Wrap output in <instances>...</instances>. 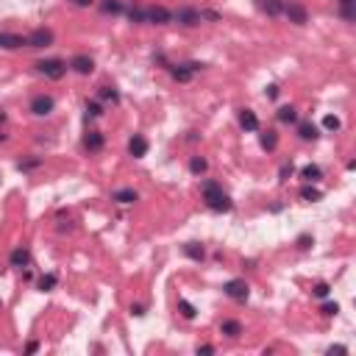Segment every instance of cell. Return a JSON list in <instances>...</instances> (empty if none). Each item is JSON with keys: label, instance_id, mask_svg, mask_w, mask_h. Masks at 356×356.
<instances>
[{"label": "cell", "instance_id": "83f0119b", "mask_svg": "<svg viewBox=\"0 0 356 356\" xmlns=\"http://www.w3.org/2000/svg\"><path fill=\"white\" fill-rule=\"evenodd\" d=\"M276 145H278V134H276V131L262 134V147H264V151H273Z\"/></svg>", "mask_w": 356, "mask_h": 356}, {"label": "cell", "instance_id": "60d3db41", "mask_svg": "<svg viewBox=\"0 0 356 356\" xmlns=\"http://www.w3.org/2000/svg\"><path fill=\"white\" fill-rule=\"evenodd\" d=\"M267 98H278V86H267Z\"/></svg>", "mask_w": 356, "mask_h": 356}, {"label": "cell", "instance_id": "5bb4252c", "mask_svg": "<svg viewBox=\"0 0 356 356\" xmlns=\"http://www.w3.org/2000/svg\"><path fill=\"white\" fill-rule=\"evenodd\" d=\"M22 45H28V39L20 37V34H0V47L3 50H17Z\"/></svg>", "mask_w": 356, "mask_h": 356}, {"label": "cell", "instance_id": "f35d334b", "mask_svg": "<svg viewBox=\"0 0 356 356\" xmlns=\"http://www.w3.org/2000/svg\"><path fill=\"white\" fill-rule=\"evenodd\" d=\"M73 6H78V9H86V6H92V0H70Z\"/></svg>", "mask_w": 356, "mask_h": 356}, {"label": "cell", "instance_id": "ffe728a7", "mask_svg": "<svg viewBox=\"0 0 356 356\" xmlns=\"http://www.w3.org/2000/svg\"><path fill=\"white\" fill-rule=\"evenodd\" d=\"M184 253H187L192 262H203V259H206L203 245H198V242H187V245H184Z\"/></svg>", "mask_w": 356, "mask_h": 356}, {"label": "cell", "instance_id": "277c9868", "mask_svg": "<svg viewBox=\"0 0 356 356\" xmlns=\"http://www.w3.org/2000/svg\"><path fill=\"white\" fill-rule=\"evenodd\" d=\"M223 292L228 295L231 301H240V304H245V301H248V292H251V287H248L242 278H234V281H225Z\"/></svg>", "mask_w": 356, "mask_h": 356}, {"label": "cell", "instance_id": "6da1fadb", "mask_svg": "<svg viewBox=\"0 0 356 356\" xmlns=\"http://www.w3.org/2000/svg\"><path fill=\"white\" fill-rule=\"evenodd\" d=\"M200 195H203L206 206H209L212 212H231L234 209V200L228 198V192H225L215 178H206V181L200 184Z\"/></svg>", "mask_w": 356, "mask_h": 356}, {"label": "cell", "instance_id": "d590c367", "mask_svg": "<svg viewBox=\"0 0 356 356\" xmlns=\"http://www.w3.org/2000/svg\"><path fill=\"white\" fill-rule=\"evenodd\" d=\"M39 164V159H31V162H20V170H34Z\"/></svg>", "mask_w": 356, "mask_h": 356}, {"label": "cell", "instance_id": "8fae6325", "mask_svg": "<svg viewBox=\"0 0 356 356\" xmlns=\"http://www.w3.org/2000/svg\"><path fill=\"white\" fill-rule=\"evenodd\" d=\"M128 153H131L134 159H145L147 156V139L142 134H134L131 139H128Z\"/></svg>", "mask_w": 356, "mask_h": 356}, {"label": "cell", "instance_id": "e0dca14e", "mask_svg": "<svg viewBox=\"0 0 356 356\" xmlns=\"http://www.w3.org/2000/svg\"><path fill=\"white\" fill-rule=\"evenodd\" d=\"M220 334H225L228 340H236L242 334V323L240 320H223L220 323Z\"/></svg>", "mask_w": 356, "mask_h": 356}, {"label": "cell", "instance_id": "9a60e30c", "mask_svg": "<svg viewBox=\"0 0 356 356\" xmlns=\"http://www.w3.org/2000/svg\"><path fill=\"white\" fill-rule=\"evenodd\" d=\"M111 200H117V203H123V206H128V203H136V200H139V192H136V189H114V192H111Z\"/></svg>", "mask_w": 356, "mask_h": 356}, {"label": "cell", "instance_id": "ab89813d", "mask_svg": "<svg viewBox=\"0 0 356 356\" xmlns=\"http://www.w3.org/2000/svg\"><path fill=\"white\" fill-rule=\"evenodd\" d=\"M39 351V342H28L25 345V353H37Z\"/></svg>", "mask_w": 356, "mask_h": 356}, {"label": "cell", "instance_id": "836d02e7", "mask_svg": "<svg viewBox=\"0 0 356 356\" xmlns=\"http://www.w3.org/2000/svg\"><path fill=\"white\" fill-rule=\"evenodd\" d=\"M323 126L329 128V131H337V128H340V120H337V117H331V114H329V117H325V120H323Z\"/></svg>", "mask_w": 356, "mask_h": 356}, {"label": "cell", "instance_id": "e575fe53", "mask_svg": "<svg viewBox=\"0 0 356 356\" xmlns=\"http://www.w3.org/2000/svg\"><path fill=\"white\" fill-rule=\"evenodd\" d=\"M337 312H340V306H337V304H323V314H329V317H331V314H337Z\"/></svg>", "mask_w": 356, "mask_h": 356}, {"label": "cell", "instance_id": "30bf717a", "mask_svg": "<svg viewBox=\"0 0 356 356\" xmlns=\"http://www.w3.org/2000/svg\"><path fill=\"white\" fill-rule=\"evenodd\" d=\"M70 70H75L78 75H89V73L95 70L92 56H86V53H78V56H73V58H70Z\"/></svg>", "mask_w": 356, "mask_h": 356}, {"label": "cell", "instance_id": "1f68e13d", "mask_svg": "<svg viewBox=\"0 0 356 356\" xmlns=\"http://www.w3.org/2000/svg\"><path fill=\"white\" fill-rule=\"evenodd\" d=\"M178 309H181V314H184L187 320H192V317H195V306L189 304V301H178Z\"/></svg>", "mask_w": 356, "mask_h": 356}, {"label": "cell", "instance_id": "7a4b0ae2", "mask_svg": "<svg viewBox=\"0 0 356 356\" xmlns=\"http://www.w3.org/2000/svg\"><path fill=\"white\" fill-rule=\"evenodd\" d=\"M67 70H70V64L62 62V58H45V62H37V73H42L45 78H53V81L64 78Z\"/></svg>", "mask_w": 356, "mask_h": 356}, {"label": "cell", "instance_id": "4316f807", "mask_svg": "<svg viewBox=\"0 0 356 356\" xmlns=\"http://www.w3.org/2000/svg\"><path fill=\"white\" fill-rule=\"evenodd\" d=\"M353 3L356 0H340V14L345 22H353Z\"/></svg>", "mask_w": 356, "mask_h": 356}, {"label": "cell", "instance_id": "2e32d148", "mask_svg": "<svg viewBox=\"0 0 356 356\" xmlns=\"http://www.w3.org/2000/svg\"><path fill=\"white\" fill-rule=\"evenodd\" d=\"M240 126L245 128V131H259V117L253 114L251 109H242L240 111Z\"/></svg>", "mask_w": 356, "mask_h": 356}, {"label": "cell", "instance_id": "f6af8a7d", "mask_svg": "<svg viewBox=\"0 0 356 356\" xmlns=\"http://www.w3.org/2000/svg\"><path fill=\"white\" fill-rule=\"evenodd\" d=\"M0 309H3V304H0Z\"/></svg>", "mask_w": 356, "mask_h": 356}, {"label": "cell", "instance_id": "7c38bea8", "mask_svg": "<svg viewBox=\"0 0 356 356\" xmlns=\"http://www.w3.org/2000/svg\"><path fill=\"white\" fill-rule=\"evenodd\" d=\"M284 3H287V0H256L259 11H264L267 17H278V14H284Z\"/></svg>", "mask_w": 356, "mask_h": 356}, {"label": "cell", "instance_id": "b9f144b4", "mask_svg": "<svg viewBox=\"0 0 356 356\" xmlns=\"http://www.w3.org/2000/svg\"><path fill=\"white\" fill-rule=\"evenodd\" d=\"M198 353H215V348H212V345H200Z\"/></svg>", "mask_w": 356, "mask_h": 356}, {"label": "cell", "instance_id": "5b68a950", "mask_svg": "<svg viewBox=\"0 0 356 356\" xmlns=\"http://www.w3.org/2000/svg\"><path fill=\"white\" fill-rule=\"evenodd\" d=\"M145 22H151V25H167V22H173V11H167L164 6H147Z\"/></svg>", "mask_w": 356, "mask_h": 356}, {"label": "cell", "instance_id": "8992f818", "mask_svg": "<svg viewBox=\"0 0 356 356\" xmlns=\"http://www.w3.org/2000/svg\"><path fill=\"white\" fill-rule=\"evenodd\" d=\"M284 14H287L289 22H295V25H306V22H309V11H306L301 3H295V0H287V3H284Z\"/></svg>", "mask_w": 356, "mask_h": 356}, {"label": "cell", "instance_id": "7402d4cb", "mask_svg": "<svg viewBox=\"0 0 356 356\" xmlns=\"http://www.w3.org/2000/svg\"><path fill=\"white\" fill-rule=\"evenodd\" d=\"M56 284H58V276H56V273H47V276H42L37 281V289H39V292H50Z\"/></svg>", "mask_w": 356, "mask_h": 356}, {"label": "cell", "instance_id": "ac0fdd59", "mask_svg": "<svg viewBox=\"0 0 356 356\" xmlns=\"http://www.w3.org/2000/svg\"><path fill=\"white\" fill-rule=\"evenodd\" d=\"M84 147H86V151H92V153H98L100 147H103V134H100V131H89L84 136Z\"/></svg>", "mask_w": 356, "mask_h": 356}, {"label": "cell", "instance_id": "cb8c5ba5", "mask_svg": "<svg viewBox=\"0 0 356 356\" xmlns=\"http://www.w3.org/2000/svg\"><path fill=\"white\" fill-rule=\"evenodd\" d=\"M276 117L281 123H295L298 120V111H295V106H281V109L276 111Z\"/></svg>", "mask_w": 356, "mask_h": 356}, {"label": "cell", "instance_id": "f1b7e54d", "mask_svg": "<svg viewBox=\"0 0 356 356\" xmlns=\"http://www.w3.org/2000/svg\"><path fill=\"white\" fill-rule=\"evenodd\" d=\"M301 198H304V200H309V203H314V200H320V198H323V195H320V189L304 187V189H301Z\"/></svg>", "mask_w": 356, "mask_h": 356}, {"label": "cell", "instance_id": "d6986e66", "mask_svg": "<svg viewBox=\"0 0 356 356\" xmlns=\"http://www.w3.org/2000/svg\"><path fill=\"white\" fill-rule=\"evenodd\" d=\"M298 136H301V139H304V142H314V139H317V126H314V123H309V120H306V123H301V126H298Z\"/></svg>", "mask_w": 356, "mask_h": 356}, {"label": "cell", "instance_id": "7bdbcfd3", "mask_svg": "<svg viewBox=\"0 0 356 356\" xmlns=\"http://www.w3.org/2000/svg\"><path fill=\"white\" fill-rule=\"evenodd\" d=\"M329 353H348V348H342V345H337V348H329Z\"/></svg>", "mask_w": 356, "mask_h": 356}, {"label": "cell", "instance_id": "44dd1931", "mask_svg": "<svg viewBox=\"0 0 356 356\" xmlns=\"http://www.w3.org/2000/svg\"><path fill=\"white\" fill-rule=\"evenodd\" d=\"M301 178H304L306 184H314V181H320V178H323V170H320L317 164H306V167L301 170Z\"/></svg>", "mask_w": 356, "mask_h": 356}, {"label": "cell", "instance_id": "603a6c76", "mask_svg": "<svg viewBox=\"0 0 356 356\" xmlns=\"http://www.w3.org/2000/svg\"><path fill=\"white\" fill-rule=\"evenodd\" d=\"M100 11H103V14H123L126 6H123L120 0H103V3H100Z\"/></svg>", "mask_w": 356, "mask_h": 356}, {"label": "cell", "instance_id": "9c48e42d", "mask_svg": "<svg viewBox=\"0 0 356 356\" xmlns=\"http://www.w3.org/2000/svg\"><path fill=\"white\" fill-rule=\"evenodd\" d=\"M28 47H50L53 45V31H47V28H37V31L28 34Z\"/></svg>", "mask_w": 356, "mask_h": 356}, {"label": "cell", "instance_id": "3957f363", "mask_svg": "<svg viewBox=\"0 0 356 356\" xmlns=\"http://www.w3.org/2000/svg\"><path fill=\"white\" fill-rule=\"evenodd\" d=\"M173 20H178L181 25L192 28V25H200L203 22V14H200V9H192V6H181V9L173 14Z\"/></svg>", "mask_w": 356, "mask_h": 356}, {"label": "cell", "instance_id": "ee69618b", "mask_svg": "<svg viewBox=\"0 0 356 356\" xmlns=\"http://www.w3.org/2000/svg\"><path fill=\"white\" fill-rule=\"evenodd\" d=\"M3 123H6V111H0V126H3Z\"/></svg>", "mask_w": 356, "mask_h": 356}, {"label": "cell", "instance_id": "52a82bcc", "mask_svg": "<svg viewBox=\"0 0 356 356\" xmlns=\"http://www.w3.org/2000/svg\"><path fill=\"white\" fill-rule=\"evenodd\" d=\"M53 106H56V100L50 95H34V100H31V111L37 117H47L53 111Z\"/></svg>", "mask_w": 356, "mask_h": 356}, {"label": "cell", "instance_id": "d4e9b609", "mask_svg": "<svg viewBox=\"0 0 356 356\" xmlns=\"http://www.w3.org/2000/svg\"><path fill=\"white\" fill-rule=\"evenodd\" d=\"M100 100H106V103H120V92H117L114 86H100Z\"/></svg>", "mask_w": 356, "mask_h": 356}, {"label": "cell", "instance_id": "74e56055", "mask_svg": "<svg viewBox=\"0 0 356 356\" xmlns=\"http://www.w3.org/2000/svg\"><path fill=\"white\" fill-rule=\"evenodd\" d=\"M309 242H312V236H298V248H309Z\"/></svg>", "mask_w": 356, "mask_h": 356}, {"label": "cell", "instance_id": "d6a6232c", "mask_svg": "<svg viewBox=\"0 0 356 356\" xmlns=\"http://www.w3.org/2000/svg\"><path fill=\"white\" fill-rule=\"evenodd\" d=\"M329 292H331V287L325 281H320L317 287H314V295H317V298H329Z\"/></svg>", "mask_w": 356, "mask_h": 356}, {"label": "cell", "instance_id": "4fadbf2b", "mask_svg": "<svg viewBox=\"0 0 356 356\" xmlns=\"http://www.w3.org/2000/svg\"><path fill=\"white\" fill-rule=\"evenodd\" d=\"M9 262H11V267L22 270V267L31 264V251H28V248H14V251H11V256H9Z\"/></svg>", "mask_w": 356, "mask_h": 356}, {"label": "cell", "instance_id": "4dcf8cb0", "mask_svg": "<svg viewBox=\"0 0 356 356\" xmlns=\"http://www.w3.org/2000/svg\"><path fill=\"white\" fill-rule=\"evenodd\" d=\"M86 114L89 117H100L103 114V106H100L98 100H86Z\"/></svg>", "mask_w": 356, "mask_h": 356}, {"label": "cell", "instance_id": "f546056e", "mask_svg": "<svg viewBox=\"0 0 356 356\" xmlns=\"http://www.w3.org/2000/svg\"><path fill=\"white\" fill-rule=\"evenodd\" d=\"M128 20H131L134 25H142V22H145V9H128Z\"/></svg>", "mask_w": 356, "mask_h": 356}, {"label": "cell", "instance_id": "484cf974", "mask_svg": "<svg viewBox=\"0 0 356 356\" xmlns=\"http://www.w3.org/2000/svg\"><path fill=\"white\" fill-rule=\"evenodd\" d=\"M206 167H209V164H206L203 156H192V159H189V170H192L195 175H203Z\"/></svg>", "mask_w": 356, "mask_h": 356}, {"label": "cell", "instance_id": "8d00e7d4", "mask_svg": "<svg viewBox=\"0 0 356 356\" xmlns=\"http://www.w3.org/2000/svg\"><path fill=\"white\" fill-rule=\"evenodd\" d=\"M287 175H292V164H284L281 167V181H287Z\"/></svg>", "mask_w": 356, "mask_h": 356}, {"label": "cell", "instance_id": "ba28073f", "mask_svg": "<svg viewBox=\"0 0 356 356\" xmlns=\"http://www.w3.org/2000/svg\"><path fill=\"white\" fill-rule=\"evenodd\" d=\"M200 67H203V64H198V62H189V64H173V67H170V75H173L175 81H189Z\"/></svg>", "mask_w": 356, "mask_h": 356}]
</instances>
